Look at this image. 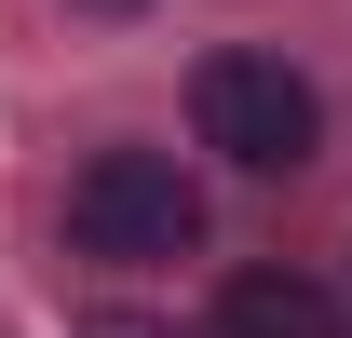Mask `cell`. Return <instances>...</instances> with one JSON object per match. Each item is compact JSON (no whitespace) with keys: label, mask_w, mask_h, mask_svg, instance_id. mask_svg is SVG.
<instances>
[{"label":"cell","mask_w":352,"mask_h":338,"mask_svg":"<svg viewBox=\"0 0 352 338\" xmlns=\"http://www.w3.org/2000/svg\"><path fill=\"white\" fill-rule=\"evenodd\" d=\"M68 14H135V0H68Z\"/></svg>","instance_id":"cell-4"},{"label":"cell","mask_w":352,"mask_h":338,"mask_svg":"<svg viewBox=\"0 0 352 338\" xmlns=\"http://www.w3.org/2000/svg\"><path fill=\"white\" fill-rule=\"evenodd\" d=\"M68 244H82V257H122V271L190 257V244H204V190L176 176V149H95L82 190H68Z\"/></svg>","instance_id":"cell-2"},{"label":"cell","mask_w":352,"mask_h":338,"mask_svg":"<svg viewBox=\"0 0 352 338\" xmlns=\"http://www.w3.org/2000/svg\"><path fill=\"white\" fill-rule=\"evenodd\" d=\"M95 338H149V325H95Z\"/></svg>","instance_id":"cell-5"},{"label":"cell","mask_w":352,"mask_h":338,"mask_svg":"<svg viewBox=\"0 0 352 338\" xmlns=\"http://www.w3.org/2000/svg\"><path fill=\"white\" fill-rule=\"evenodd\" d=\"M190 122H204V149H217V163H244V176H298L311 149H325V95H311L285 54H204Z\"/></svg>","instance_id":"cell-1"},{"label":"cell","mask_w":352,"mask_h":338,"mask_svg":"<svg viewBox=\"0 0 352 338\" xmlns=\"http://www.w3.org/2000/svg\"><path fill=\"white\" fill-rule=\"evenodd\" d=\"M217 338H339V297L311 271H230L217 284Z\"/></svg>","instance_id":"cell-3"}]
</instances>
